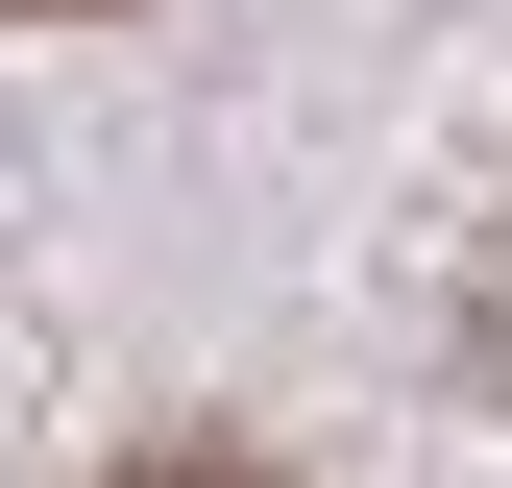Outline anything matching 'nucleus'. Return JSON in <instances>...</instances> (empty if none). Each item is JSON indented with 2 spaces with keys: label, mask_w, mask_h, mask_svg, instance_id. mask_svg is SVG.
<instances>
[{
  "label": "nucleus",
  "mask_w": 512,
  "mask_h": 488,
  "mask_svg": "<svg viewBox=\"0 0 512 488\" xmlns=\"http://www.w3.org/2000/svg\"><path fill=\"white\" fill-rule=\"evenodd\" d=\"M147 488H269V464H147Z\"/></svg>",
  "instance_id": "f257e3e1"
}]
</instances>
